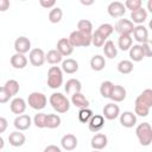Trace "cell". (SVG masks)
Listing matches in <instances>:
<instances>
[{
	"label": "cell",
	"instance_id": "cell-1",
	"mask_svg": "<svg viewBox=\"0 0 152 152\" xmlns=\"http://www.w3.org/2000/svg\"><path fill=\"white\" fill-rule=\"evenodd\" d=\"M49 102L51 104V107L59 114L66 113L70 109V101L69 99L63 95L62 93H52L50 95Z\"/></svg>",
	"mask_w": 152,
	"mask_h": 152
},
{
	"label": "cell",
	"instance_id": "cell-2",
	"mask_svg": "<svg viewBox=\"0 0 152 152\" xmlns=\"http://www.w3.org/2000/svg\"><path fill=\"white\" fill-rule=\"evenodd\" d=\"M135 135L142 146H150L152 142V127L148 122L139 124L135 128Z\"/></svg>",
	"mask_w": 152,
	"mask_h": 152
},
{
	"label": "cell",
	"instance_id": "cell-3",
	"mask_svg": "<svg viewBox=\"0 0 152 152\" xmlns=\"http://www.w3.org/2000/svg\"><path fill=\"white\" fill-rule=\"evenodd\" d=\"M69 42L72 45V48H88L91 44V34H86L80 31H72L69 36Z\"/></svg>",
	"mask_w": 152,
	"mask_h": 152
},
{
	"label": "cell",
	"instance_id": "cell-4",
	"mask_svg": "<svg viewBox=\"0 0 152 152\" xmlns=\"http://www.w3.org/2000/svg\"><path fill=\"white\" fill-rule=\"evenodd\" d=\"M63 84V71L59 66H51L48 71V86L51 89H58Z\"/></svg>",
	"mask_w": 152,
	"mask_h": 152
},
{
	"label": "cell",
	"instance_id": "cell-5",
	"mask_svg": "<svg viewBox=\"0 0 152 152\" xmlns=\"http://www.w3.org/2000/svg\"><path fill=\"white\" fill-rule=\"evenodd\" d=\"M27 103H28V106H30L32 109L40 110V109L45 108V106H46V103H48V99H46V96H45L43 93L33 91V93H31V94L28 95Z\"/></svg>",
	"mask_w": 152,
	"mask_h": 152
},
{
	"label": "cell",
	"instance_id": "cell-6",
	"mask_svg": "<svg viewBox=\"0 0 152 152\" xmlns=\"http://www.w3.org/2000/svg\"><path fill=\"white\" fill-rule=\"evenodd\" d=\"M115 31L119 33V36H131L134 30V24L129 19H119L114 26Z\"/></svg>",
	"mask_w": 152,
	"mask_h": 152
},
{
	"label": "cell",
	"instance_id": "cell-7",
	"mask_svg": "<svg viewBox=\"0 0 152 152\" xmlns=\"http://www.w3.org/2000/svg\"><path fill=\"white\" fill-rule=\"evenodd\" d=\"M28 61L33 66H42L45 62V52L39 48L32 49L28 53Z\"/></svg>",
	"mask_w": 152,
	"mask_h": 152
},
{
	"label": "cell",
	"instance_id": "cell-8",
	"mask_svg": "<svg viewBox=\"0 0 152 152\" xmlns=\"http://www.w3.org/2000/svg\"><path fill=\"white\" fill-rule=\"evenodd\" d=\"M108 14L112 18H122L126 13V8L122 2L120 1H112L107 7Z\"/></svg>",
	"mask_w": 152,
	"mask_h": 152
},
{
	"label": "cell",
	"instance_id": "cell-9",
	"mask_svg": "<svg viewBox=\"0 0 152 152\" xmlns=\"http://www.w3.org/2000/svg\"><path fill=\"white\" fill-rule=\"evenodd\" d=\"M14 50L17 53L25 55L26 52L31 51V42L27 37L20 36L14 40Z\"/></svg>",
	"mask_w": 152,
	"mask_h": 152
},
{
	"label": "cell",
	"instance_id": "cell-10",
	"mask_svg": "<svg viewBox=\"0 0 152 152\" xmlns=\"http://www.w3.org/2000/svg\"><path fill=\"white\" fill-rule=\"evenodd\" d=\"M119 115H120V108H119L118 104H115L114 102L104 104V107L102 109V116L104 119H107V120H115Z\"/></svg>",
	"mask_w": 152,
	"mask_h": 152
},
{
	"label": "cell",
	"instance_id": "cell-11",
	"mask_svg": "<svg viewBox=\"0 0 152 152\" xmlns=\"http://www.w3.org/2000/svg\"><path fill=\"white\" fill-rule=\"evenodd\" d=\"M13 125H14V127H15L17 131L23 132V131H26V129H28V128L31 127L32 120H31L30 115H27V114H21V115H18V116L14 119Z\"/></svg>",
	"mask_w": 152,
	"mask_h": 152
},
{
	"label": "cell",
	"instance_id": "cell-12",
	"mask_svg": "<svg viewBox=\"0 0 152 152\" xmlns=\"http://www.w3.org/2000/svg\"><path fill=\"white\" fill-rule=\"evenodd\" d=\"M104 126V118L101 114H95L88 121V129L93 133H97Z\"/></svg>",
	"mask_w": 152,
	"mask_h": 152
},
{
	"label": "cell",
	"instance_id": "cell-13",
	"mask_svg": "<svg viewBox=\"0 0 152 152\" xmlns=\"http://www.w3.org/2000/svg\"><path fill=\"white\" fill-rule=\"evenodd\" d=\"M56 50L61 53L62 57H68V56H70V55L72 53L74 48H72V45L70 44V42H69L68 38H61V39L57 42Z\"/></svg>",
	"mask_w": 152,
	"mask_h": 152
},
{
	"label": "cell",
	"instance_id": "cell-14",
	"mask_svg": "<svg viewBox=\"0 0 152 152\" xmlns=\"http://www.w3.org/2000/svg\"><path fill=\"white\" fill-rule=\"evenodd\" d=\"M133 38L139 43V44H144L146 42H148V31L144 25H137L134 26L133 30Z\"/></svg>",
	"mask_w": 152,
	"mask_h": 152
},
{
	"label": "cell",
	"instance_id": "cell-15",
	"mask_svg": "<svg viewBox=\"0 0 152 152\" xmlns=\"http://www.w3.org/2000/svg\"><path fill=\"white\" fill-rule=\"evenodd\" d=\"M126 89L122 87V86H119V84H114L112 90H110V94H109V97L114 103L115 102H121L126 99Z\"/></svg>",
	"mask_w": 152,
	"mask_h": 152
},
{
	"label": "cell",
	"instance_id": "cell-16",
	"mask_svg": "<svg viewBox=\"0 0 152 152\" xmlns=\"http://www.w3.org/2000/svg\"><path fill=\"white\" fill-rule=\"evenodd\" d=\"M10 108L13 114L21 115L26 110V101L23 97H14L10 103Z\"/></svg>",
	"mask_w": 152,
	"mask_h": 152
},
{
	"label": "cell",
	"instance_id": "cell-17",
	"mask_svg": "<svg viewBox=\"0 0 152 152\" xmlns=\"http://www.w3.org/2000/svg\"><path fill=\"white\" fill-rule=\"evenodd\" d=\"M120 124L126 128H132L137 125V115L133 112L126 110L120 114Z\"/></svg>",
	"mask_w": 152,
	"mask_h": 152
},
{
	"label": "cell",
	"instance_id": "cell-18",
	"mask_svg": "<svg viewBox=\"0 0 152 152\" xmlns=\"http://www.w3.org/2000/svg\"><path fill=\"white\" fill-rule=\"evenodd\" d=\"M107 144H108V138L103 133L95 134L90 140V145H91L93 150H96V151H100V150L104 148L107 146Z\"/></svg>",
	"mask_w": 152,
	"mask_h": 152
},
{
	"label": "cell",
	"instance_id": "cell-19",
	"mask_svg": "<svg viewBox=\"0 0 152 152\" xmlns=\"http://www.w3.org/2000/svg\"><path fill=\"white\" fill-rule=\"evenodd\" d=\"M77 144H78V141H77L76 135L70 134V133L63 135L62 139H61V146L65 151H72V150H75L77 147Z\"/></svg>",
	"mask_w": 152,
	"mask_h": 152
},
{
	"label": "cell",
	"instance_id": "cell-20",
	"mask_svg": "<svg viewBox=\"0 0 152 152\" xmlns=\"http://www.w3.org/2000/svg\"><path fill=\"white\" fill-rule=\"evenodd\" d=\"M25 141H26V137L20 131H14L8 135V142L13 147H20L25 144Z\"/></svg>",
	"mask_w": 152,
	"mask_h": 152
},
{
	"label": "cell",
	"instance_id": "cell-21",
	"mask_svg": "<svg viewBox=\"0 0 152 152\" xmlns=\"http://www.w3.org/2000/svg\"><path fill=\"white\" fill-rule=\"evenodd\" d=\"M147 19V12L144 7H140L139 10L137 11H133L131 12V21L133 24H138V25H141L142 23H145Z\"/></svg>",
	"mask_w": 152,
	"mask_h": 152
},
{
	"label": "cell",
	"instance_id": "cell-22",
	"mask_svg": "<svg viewBox=\"0 0 152 152\" xmlns=\"http://www.w3.org/2000/svg\"><path fill=\"white\" fill-rule=\"evenodd\" d=\"M71 103L80 108V109H83V108H88L89 107V101L88 99H86V96L82 94V93H75L71 95Z\"/></svg>",
	"mask_w": 152,
	"mask_h": 152
},
{
	"label": "cell",
	"instance_id": "cell-23",
	"mask_svg": "<svg viewBox=\"0 0 152 152\" xmlns=\"http://www.w3.org/2000/svg\"><path fill=\"white\" fill-rule=\"evenodd\" d=\"M65 93L69 94V95H72L75 93H81V89H82V84L81 82L77 80V78H70L66 81L65 83Z\"/></svg>",
	"mask_w": 152,
	"mask_h": 152
},
{
	"label": "cell",
	"instance_id": "cell-24",
	"mask_svg": "<svg viewBox=\"0 0 152 152\" xmlns=\"http://www.w3.org/2000/svg\"><path fill=\"white\" fill-rule=\"evenodd\" d=\"M62 71L66 74H75L78 70V62L72 58H66L62 61Z\"/></svg>",
	"mask_w": 152,
	"mask_h": 152
},
{
	"label": "cell",
	"instance_id": "cell-25",
	"mask_svg": "<svg viewBox=\"0 0 152 152\" xmlns=\"http://www.w3.org/2000/svg\"><path fill=\"white\" fill-rule=\"evenodd\" d=\"M11 65L14 69H24L27 65V58L25 57V55L21 53H14L11 57Z\"/></svg>",
	"mask_w": 152,
	"mask_h": 152
},
{
	"label": "cell",
	"instance_id": "cell-26",
	"mask_svg": "<svg viewBox=\"0 0 152 152\" xmlns=\"http://www.w3.org/2000/svg\"><path fill=\"white\" fill-rule=\"evenodd\" d=\"M144 57L145 56H144L142 48H141L140 44H134V45L131 46V49H129V58H131V61L140 62V61H142Z\"/></svg>",
	"mask_w": 152,
	"mask_h": 152
},
{
	"label": "cell",
	"instance_id": "cell-27",
	"mask_svg": "<svg viewBox=\"0 0 152 152\" xmlns=\"http://www.w3.org/2000/svg\"><path fill=\"white\" fill-rule=\"evenodd\" d=\"M106 66V59L101 55H95L90 59V68L94 71H101Z\"/></svg>",
	"mask_w": 152,
	"mask_h": 152
},
{
	"label": "cell",
	"instance_id": "cell-28",
	"mask_svg": "<svg viewBox=\"0 0 152 152\" xmlns=\"http://www.w3.org/2000/svg\"><path fill=\"white\" fill-rule=\"evenodd\" d=\"M103 53L107 58H115L116 55H118V48L115 46L114 42L112 40H107L104 44H103Z\"/></svg>",
	"mask_w": 152,
	"mask_h": 152
},
{
	"label": "cell",
	"instance_id": "cell-29",
	"mask_svg": "<svg viewBox=\"0 0 152 152\" xmlns=\"http://www.w3.org/2000/svg\"><path fill=\"white\" fill-rule=\"evenodd\" d=\"M63 59V57L61 56V53L56 50V49H52V50H49L48 53H45V61L49 63V64H52V65H56L58 63H61Z\"/></svg>",
	"mask_w": 152,
	"mask_h": 152
},
{
	"label": "cell",
	"instance_id": "cell-30",
	"mask_svg": "<svg viewBox=\"0 0 152 152\" xmlns=\"http://www.w3.org/2000/svg\"><path fill=\"white\" fill-rule=\"evenodd\" d=\"M150 107L146 106L145 103H142L139 99H135V102H134V114L139 115V116H147L150 114Z\"/></svg>",
	"mask_w": 152,
	"mask_h": 152
},
{
	"label": "cell",
	"instance_id": "cell-31",
	"mask_svg": "<svg viewBox=\"0 0 152 152\" xmlns=\"http://www.w3.org/2000/svg\"><path fill=\"white\" fill-rule=\"evenodd\" d=\"M61 116L58 114H46V120H45V128H57L61 125Z\"/></svg>",
	"mask_w": 152,
	"mask_h": 152
},
{
	"label": "cell",
	"instance_id": "cell-32",
	"mask_svg": "<svg viewBox=\"0 0 152 152\" xmlns=\"http://www.w3.org/2000/svg\"><path fill=\"white\" fill-rule=\"evenodd\" d=\"M4 88L6 89V91L8 93V95L11 97H13V96H15L19 93L20 86H19V82L18 81H15V80H8V81H6Z\"/></svg>",
	"mask_w": 152,
	"mask_h": 152
},
{
	"label": "cell",
	"instance_id": "cell-33",
	"mask_svg": "<svg viewBox=\"0 0 152 152\" xmlns=\"http://www.w3.org/2000/svg\"><path fill=\"white\" fill-rule=\"evenodd\" d=\"M133 45V38L131 36H119L118 46L121 51H127Z\"/></svg>",
	"mask_w": 152,
	"mask_h": 152
},
{
	"label": "cell",
	"instance_id": "cell-34",
	"mask_svg": "<svg viewBox=\"0 0 152 152\" xmlns=\"http://www.w3.org/2000/svg\"><path fill=\"white\" fill-rule=\"evenodd\" d=\"M133 62L129 61V59H122L118 63V71L120 74H124V75H127V74H131L133 71Z\"/></svg>",
	"mask_w": 152,
	"mask_h": 152
},
{
	"label": "cell",
	"instance_id": "cell-35",
	"mask_svg": "<svg viewBox=\"0 0 152 152\" xmlns=\"http://www.w3.org/2000/svg\"><path fill=\"white\" fill-rule=\"evenodd\" d=\"M77 31L86 33V34H91L93 33V24L88 19H81L77 23Z\"/></svg>",
	"mask_w": 152,
	"mask_h": 152
},
{
	"label": "cell",
	"instance_id": "cell-36",
	"mask_svg": "<svg viewBox=\"0 0 152 152\" xmlns=\"http://www.w3.org/2000/svg\"><path fill=\"white\" fill-rule=\"evenodd\" d=\"M63 18V11L61 7H53L49 12V21L52 24H57Z\"/></svg>",
	"mask_w": 152,
	"mask_h": 152
},
{
	"label": "cell",
	"instance_id": "cell-37",
	"mask_svg": "<svg viewBox=\"0 0 152 152\" xmlns=\"http://www.w3.org/2000/svg\"><path fill=\"white\" fill-rule=\"evenodd\" d=\"M96 31H97L104 39H107V38L113 33V31H114V26L110 25V24H108V23H104V24H101V25L96 28Z\"/></svg>",
	"mask_w": 152,
	"mask_h": 152
},
{
	"label": "cell",
	"instance_id": "cell-38",
	"mask_svg": "<svg viewBox=\"0 0 152 152\" xmlns=\"http://www.w3.org/2000/svg\"><path fill=\"white\" fill-rule=\"evenodd\" d=\"M137 99H139L142 103H145L146 106H148L150 108L152 107V90L151 89H145L140 95L137 96Z\"/></svg>",
	"mask_w": 152,
	"mask_h": 152
},
{
	"label": "cell",
	"instance_id": "cell-39",
	"mask_svg": "<svg viewBox=\"0 0 152 152\" xmlns=\"http://www.w3.org/2000/svg\"><path fill=\"white\" fill-rule=\"evenodd\" d=\"M113 83L110 81H103L100 86V94L102 95V97L104 99H108L109 97V94H110V90L113 88Z\"/></svg>",
	"mask_w": 152,
	"mask_h": 152
},
{
	"label": "cell",
	"instance_id": "cell-40",
	"mask_svg": "<svg viewBox=\"0 0 152 152\" xmlns=\"http://www.w3.org/2000/svg\"><path fill=\"white\" fill-rule=\"evenodd\" d=\"M93 110L89 109V108H83V109H80L78 110V120L83 124H88V121L90 120V118L93 116Z\"/></svg>",
	"mask_w": 152,
	"mask_h": 152
},
{
	"label": "cell",
	"instance_id": "cell-41",
	"mask_svg": "<svg viewBox=\"0 0 152 152\" xmlns=\"http://www.w3.org/2000/svg\"><path fill=\"white\" fill-rule=\"evenodd\" d=\"M104 43H106V39L95 30V32L91 33V44L96 48H102Z\"/></svg>",
	"mask_w": 152,
	"mask_h": 152
},
{
	"label": "cell",
	"instance_id": "cell-42",
	"mask_svg": "<svg viewBox=\"0 0 152 152\" xmlns=\"http://www.w3.org/2000/svg\"><path fill=\"white\" fill-rule=\"evenodd\" d=\"M45 120H46L45 113H37L33 118V124L38 128H45Z\"/></svg>",
	"mask_w": 152,
	"mask_h": 152
},
{
	"label": "cell",
	"instance_id": "cell-43",
	"mask_svg": "<svg viewBox=\"0 0 152 152\" xmlns=\"http://www.w3.org/2000/svg\"><path fill=\"white\" fill-rule=\"evenodd\" d=\"M124 6H125V8L131 10V12H133V11H137L140 7H142V2H141V0H126Z\"/></svg>",
	"mask_w": 152,
	"mask_h": 152
},
{
	"label": "cell",
	"instance_id": "cell-44",
	"mask_svg": "<svg viewBox=\"0 0 152 152\" xmlns=\"http://www.w3.org/2000/svg\"><path fill=\"white\" fill-rule=\"evenodd\" d=\"M141 48H142V52H144V56L145 57H151L152 56V48H151V40L144 43V44H140Z\"/></svg>",
	"mask_w": 152,
	"mask_h": 152
},
{
	"label": "cell",
	"instance_id": "cell-45",
	"mask_svg": "<svg viewBox=\"0 0 152 152\" xmlns=\"http://www.w3.org/2000/svg\"><path fill=\"white\" fill-rule=\"evenodd\" d=\"M10 99H11V96L8 95V93L6 91L4 86L0 87V103H6L10 101Z\"/></svg>",
	"mask_w": 152,
	"mask_h": 152
},
{
	"label": "cell",
	"instance_id": "cell-46",
	"mask_svg": "<svg viewBox=\"0 0 152 152\" xmlns=\"http://www.w3.org/2000/svg\"><path fill=\"white\" fill-rule=\"evenodd\" d=\"M39 4L42 7L44 8H53L55 5H56V1L55 0H39Z\"/></svg>",
	"mask_w": 152,
	"mask_h": 152
},
{
	"label": "cell",
	"instance_id": "cell-47",
	"mask_svg": "<svg viewBox=\"0 0 152 152\" xmlns=\"http://www.w3.org/2000/svg\"><path fill=\"white\" fill-rule=\"evenodd\" d=\"M8 127V122L4 116H0V134L4 133Z\"/></svg>",
	"mask_w": 152,
	"mask_h": 152
},
{
	"label": "cell",
	"instance_id": "cell-48",
	"mask_svg": "<svg viewBox=\"0 0 152 152\" xmlns=\"http://www.w3.org/2000/svg\"><path fill=\"white\" fill-rule=\"evenodd\" d=\"M42 152H62L61 147H58L57 145H49L46 146Z\"/></svg>",
	"mask_w": 152,
	"mask_h": 152
},
{
	"label": "cell",
	"instance_id": "cell-49",
	"mask_svg": "<svg viewBox=\"0 0 152 152\" xmlns=\"http://www.w3.org/2000/svg\"><path fill=\"white\" fill-rule=\"evenodd\" d=\"M10 8V1L8 0H0V12H6Z\"/></svg>",
	"mask_w": 152,
	"mask_h": 152
},
{
	"label": "cell",
	"instance_id": "cell-50",
	"mask_svg": "<svg viewBox=\"0 0 152 152\" xmlns=\"http://www.w3.org/2000/svg\"><path fill=\"white\" fill-rule=\"evenodd\" d=\"M81 4L84 5V6H89V5H93L94 1H93V0H90V1H83V0H81Z\"/></svg>",
	"mask_w": 152,
	"mask_h": 152
},
{
	"label": "cell",
	"instance_id": "cell-51",
	"mask_svg": "<svg viewBox=\"0 0 152 152\" xmlns=\"http://www.w3.org/2000/svg\"><path fill=\"white\" fill-rule=\"evenodd\" d=\"M4 146H5V141H4V139H2V137L0 135V151L4 148Z\"/></svg>",
	"mask_w": 152,
	"mask_h": 152
},
{
	"label": "cell",
	"instance_id": "cell-52",
	"mask_svg": "<svg viewBox=\"0 0 152 152\" xmlns=\"http://www.w3.org/2000/svg\"><path fill=\"white\" fill-rule=\"evenodd\" d=\"M151 4H152V1H151V0H150V1H148V2H147V10H148V11H150V12H152V8H151Z\"/></svg>",
	"mask_w": 152,
	"mask_h": 152
},
{
	"label": "cell",
	"instance_id": "cell-53",
	"mask_svg": "<svg viewBox=\"0 0 152 152\" xmlns=\"http://www.w3.org/2000/svg\"><path fill=\"white\" fill-rule=\"evenodd\" d=\"M93 152H100V151H96V150H94V151H93Z\"/></svg>",
	"mask_w": 152,
	"mask_h": 152
}]
</instances>
